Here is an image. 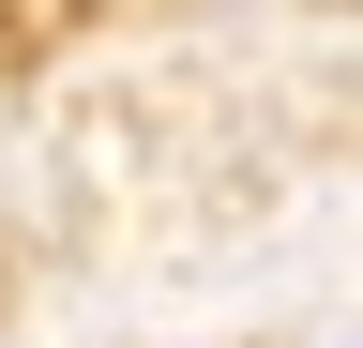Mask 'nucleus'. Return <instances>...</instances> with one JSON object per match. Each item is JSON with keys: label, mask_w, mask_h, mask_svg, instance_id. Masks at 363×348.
Wrapping results in <instances>:
<instances>
[]
</instances>
